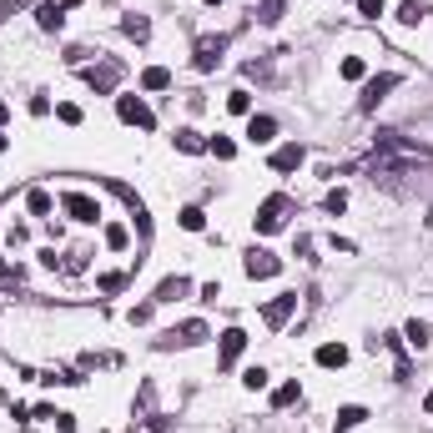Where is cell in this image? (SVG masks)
I'll list each match as a JSON object with an SVG mask.
<instances>
[{
	"mask_svg": "<svg viewBox=\"0 0 433 433\" xmlns=\"http://www.w3.org/2000/svg\"><path fill=\"white\" fill-rule=\"evenodd\" d=\"M171 141H177V151H187V157H197V151H207V141H202L197 132H177Z\"/></svg>",
	"mask_w": 433,
	"mask_h": 433,
	"instance_id": "cb8c5ba5",
	"label": "cell"
},
{
	"mask_svg": "<svg viewBox=\"0 0 433 433\" xmlns=\"http://www.w3.org/2000/svg\"><path fill=\"white\" fill-rule=\"evenodd\" d=\"M348 363V348H343V343H322L317 348V368H343Z\"/></svg>",
	"mask_w": 433,
	"mask_h": 433,
	"instance_id": "e0dca14e",
	"label": "cell"
},
{
	"mask_svg": "<svg viewBox=\"0 0 433 433\" xmlns=\"http://www.w3.org/2000/svg\"><path fill=\"white\" fill-rule=\"evenodd\" d=\"M227 111H237V116H252V91H242V86H237V91L227 96Z\"/></svg>",
	"mask_w": 433,
	"mask_h": 433,
	"instance_id": "484cf974",
	"label": "cell"
},
{
	"mask_svg": "<svg viewBox=\"0 0 433 433\" xmlns=\"http://www.w3.org/2000/svg\"><path fill=\"white\" fill-rule=\"evenodd\" d=\"M423 414H433V393H428V398H423Z\"/></svg>",
	"mask_w": 433,
	"mask_h": 433,
	"instance_id": "f35d334b",
	"label": "cell"
},
{
	"mask_svg": "<svg viewBox=\"0 0 433 433\" xmlns=\"http://www.w3.org/2000/svg\"><path fill=\"white\" fill-rule=\"evenodd\" d=\"M423 20V0H403L398 6V26H418Z\"/></svg>",
	"mask_w": 433,
	"mask_h": 433,
	"instance_id": "d4e9b609",
	"label": "cell"
},
{
	"mask_svg": "<svg viewBox=\"0 0 433 433\" xmlns=\"http://www.w3.org/2000/svg\"><path fill=\"white\" fill-rule=\"evenodd\" d=\"M297 313V292H277L267 308H262V317H267V328H288V317Z\"/></svg>",
	"mask_w": 433,
	"mask_h": 433,
	"instance_id": "30bf717a",
	"label": "cell"
},
{
	"mask_svg": "<svg viewBox=\"0 0 433 433\" xmlns=\"http://www.w3.org/2000/svg\"><path fill=\"white\" fill-rule=\"evenodd\" d=\"M166 86H171V71L166 66H146L141 71V91H166Z\"/></svg>",
	"mask_w": 433,
	"mask_h": 433,
	"instance_id": "d6986e66",
	"label": "cell"
},
{
	"mask_svg": "<svg viewBox=\"0 0 433 433\" xmlns=\"http://www.w3.org/2000/svg\"><path fill=\"white\" fill-rule=\"evenodd\" d=\"M267 378H272V373H267V368H262V363H252V368H247V373H242V383L252 388V393H257V388H267Z\"/></svg>",
	"mask_w": 433,
	"mask_h": 433,
	"instance_id": "f546056e",
	"label": "cell"
},
{
	"mask_svg": "<svg viewBox=\"0 0 433 433\" xmlns=\"http://www.w3.org/2000/svg\"><path fill=\"white\" fill-rule=\"evenodd\" d=\"M121 31L132 36V40H146V36H151V20H146V15H126V20H121Z\"/></svg>",
	"mask_w": 433,
	"mask_h": 433,
	"instance_id": "7402d4cb",
	"label": "cell"
},
{
	"mask_svg": "<svg viewBox=\"0 0 433 433\" xmlns=\"http://www.w3.org/2000/svg\"><path fill=\"white\" fill-rule=\"evenodd\" d=\"M338 76H343V81H363V61H358V56H343Z\"/></svg>",
	"mask_w": 433,
	"mask_h": 433,
	"instance_id": "1f68e13d",
	"label": "cell"
},
{
	"mask_svg": "<svg viewBox=\"0 0 433 433\" xmlns=\"http://www.w3.org/2000/svg\"><path fill=\"white\" fill-rule=\"evenodd\" d=\"M182 227H187V232H202V227H207V212H202V207H182Z\"/></svg>",
	"mask_w": 433,
	"mask_h": 433,
	"instance_id": "f1b7e54d",
	"label": "cell"
},
{
	"mask_svg": "<svg viewBox=\"0 0 433 433\" xmlns=\"http://www.w3.org/2000/svg\"><path fill=\"white\" fill-rule=\"evenodd\" d=\"M242 348H247V333H242V328H227V333H222V348H216V363L232 368L237 358H242Z\"/></svg>",
	"mask_w": 433,
	"mask_h": 433,
	"instance_id": "8fae6325",
	"label": "cell"
},
{
	"mask_svg": "<svg viewBox=\"0 0 433 433\" xmlns=\"http://www.w3.org/2000/svg\"><path fill=\"white\" fill-rule=\"evenodd\" d=\"M56 6H61V10H76V6H81V0H56Z\"/></svg>",
	"mask_w": 433,
	"mask_h": 433,
	"instance_id": "8d00e7d4",
	"label": "cell"
},
{
	"mask_svg": "<svg viewBox=\"0 0 433 433\" xmlns=\"http://www.w3.org/2000/svg\"><path fill=\"white\" fill-rule=\"evenodd\" d=\"M202 6H222V0H202Z\"/></svg>",
	"mask_w": 433,
	"mask_h": 433,
	"instance_id": "ab89813d",
	"label": "cell"
},
{
	"mask_svg": "<svg viewBox=\"0 0 433 433\" xmlns=\"http://www.w3.org/2000/svg\"><path fill=\"white\" fill-rule=\"evenodd\" d=\"M358 10H363V20H378L388 10V0H358Z\"/></svg>",
	"mask_w": 433,
	"mask_h": 433,
	"instance_id": "d590c367",
	"label": "cell"
},
{
	"mask_svg": "<svg viewBox=\"0 0 433 433\" xmlns=\"http://www.w3.org/2000/svg\"><path fill=\"white\" fill-rule=\"evenodd\" d=\"M242 272L252 277V283H262V277H277V272H283V257L267 252V247H252V252L242 257Z\"/></svg>",
	"mask_w": 433,
	"mask_h": 433,
	"instance_id": "8992f818",
	"label": "cell"
},
{
	"mask_svg": "<svg viewBox=\"0 0 433 433\" xmlns=\"http://www.w3.org/2000/svg\"><path fill=\"white\" fill-rule=\"evenodd\" d=\"M36 26L40 31H61V26H66V10H61L56 0H40V6H36Z\"/></svg>",
	"mask_w": 433,
	"mask_h": 433,
	"instance_id": "9a60e30c",
	"label": "cell"
},
{
	"mask_svg": "<svg viewBox=\"0 0 433 433\" xmlns=\"http://www.w3.org/2000/svg\"><path fill=\"white\" fill-rule=\"evenodd\" d=\"M61 212L71 216V222H101V202L96 197H86V191H66V197H61Z\"/></svg>",
	"mask_w": 433,
	"mask_h": 433,
	"instance_id": "ba28073f",
	"label": "cell"
},
{
	"mask_svg": "<svg viewBox=\"0 0 433 433\" xmlns=\"http://www.w3.org/2000/svg\"><path fill=\"white\" fill-rule=\"evenodd\" d=\"M6 116H10V106H6V101H0V126H6Z\"/></svg>",
	"mask_w": 433,
	"mask_h": 433,
	"instance_id": "74e56055",
	"label": "cell"
},
{
	"mask_svg": "<svg viewBox=\"0 0 433 433\" xmlns=\"http://www.w3.org/2000/svg\"><path fill=\"white\" fill-rule=\"evenodd\" d=\"M126 242H132V232H126L121 222H111V227H106V247H111V252H126Z\"/></svg>",
	"mask_w": 433,
	"mask_h": 433,
	"instance_id": "4316f807",
	"label": "cell"
},
{
	"mask_svg": "<svg viewBox=\"0 0 433 433\" xmlns=\"http://www.w3.org/2000/svg\"><path fill=\"white\" fill-rule=\"evenodd\" d=\"M121 76H126V66H121V61H96V66H86V71H81V81L91 86L96 96H111L116 86H121Z\"/></svg>",
	"mask_w": 433,
	"mask_h": 433,
	"instance_id": "7a4b0ae2",
	"label": "cell"
},
{
	"mask_svg": "<svg viewBox=\"0 0 433 433\" xmlns=\"http://www.w3.org/2000/svg\"><path fill=\"white\" fill-rule=\"evenodd\" d=\"M288 212H292V202L283 197V191H277V197H267L262 207H257L252 222H257V232H262V237H272V232H283V227H288Z\"/></svg>",
	"mask_w": 433,
	"mask_h": 433,
	"instance_id": "3957f363",
	"label": "cell"
},
{
	"mask_svg": "<svg viewBox=\"0 0 433 433\" xmlns=\"http://www.w3.org/2000/svg\"><path fill=\"white\" fill-rule=\"evenodd\" d=\"M56 116L66 121V126H81V106H76V101H61V106H56Z\"/></svg>",
	"mask_w": 433,
	"mask_h": 433,
	"instance_id": "836d02e7",
	"label": "cell"
},
{
	"mask_svg": "<svg viewBox=\"0 0 433 433\" xmlns=\"http://www.w3.org/2000/svg\"><path fill=\"white\" fill-rule=\"evenodd\" d=\"M207 151H216V162H232V157H237V146H232L227 136H212V141H207Z\"/></svg>",
	"mask_w": 433,
	"mask_h": 433,
	"instance_id": "d6a6232c",
	"label": "cell"
},
{
	"mask_svg": "<svg viewBox=\"0 0 433 433\" xmlns=\"http://www.w3.org/2000/svg\"><path fill=\"white\" fill-rule=\"evenodd\" d=\"M51 207H56V202H51V191H40V187H31V191H26V212H31V216H51Z\"/></svg>",
	"mask_w": 433,
	"mask_h": 433,
	"instance_id": "ffe728a7",
	"label": "cell"
},
{
	"mask_svg": "<svg viewBox=\"0 0 433 433\" xmlns=\"http://www.w3.org/2000/svg\"><path fill=\"white\" fill-rule=\"evenodd\" d=\"M227 46H232L227 36H202L197 51H191V66H197V71H216V66H222V56H227Z\"/></svg>",
	"mask_w": 433,
	"mask_h": 433,
	"instance_id": "277c9868",
	"label": "cell"
},
{
	"mask_svg": "<svg viewBox=\"0 0 433 433\" xmlns=\"http://www.w3.org/2000/svg\"><path fill=\"white\" fill-rule=\"evenodd\" d=\"M428 338H433V328H428V322H418V317L403 328V343H408V348H418V353L428 348Z\"/></svg>",
	"mask_w": 433,
	"mask_h": 433,
	"instance_id": "2e32d148",
	"label": "cell"
},
{
	"mask_svg": "<svg viewBox=\"0 0 433 433\" xmlns=\"http://www.w3.org/2000/svg\"><path fill=\"white\" fill-rule=\"evenodd\" d=\"M212 333H207V322H197V317H191V322H182V328H171L166 338H162V348H171V343H182V348H197V343H207Z\"/></svg>",
	"mask_w": 433,
	"mask_h": 433,
	"instance_id": "9c48e42d",
	"label": "cell"
},
{
	"mask_svg": "<svg viewBox=\"0 0 433 433\" xmlns=\"http://www.w3.org/2000/svg\"><path fill=\"white\" fill-rule=\"evenodd\" d=\"M418 162H433V151H428V146L408 141V136H398V132H378L373 171H408V166H418Z\"/></svg>",
	"mask_w": 433,
	"mask_h": 433,
	"instance_id": "6da1fadb",
	"label": "cell"
},
{
	"mask_svg": "<svg viewBox=\"0 0 433 433\" xmlns=\"http://www.w3.org/2000/svg\"><path fill=\"white\" fill-rule=\"evenodd\" d=\"M96 288H101L106 297H116V292L126 288V272H101V277H96Z\"/></svg>",
	"mask_w": 433,
	"mask_h": 433,
	"instance_id": "83f0119b",
	"label": "cell"
},
{
	"mask_svg": "<svg viewBox=\"0 0 433 433\" xmlns=\"http://www.w3.org/2000/svg\"><path fill=\"white\" fill-rule=\"evenodd\" d=\"M116 116L126 126H141V132H157V116H151V106L141 96H116Z\"/></svg>",
	"mask_w": 433,
	"mask_h": 433,
	"instance_id": "52a82bcc",
	"label": "cell"
},
{
	"mask_svg": "<svg viewBox=\"0 0 433 433\" xmlns=\"http://www.w3.org/2000/svg\"><path fill=\"white\" fill-rule=\"evenodd\" d=\"M302 162H308V151H302L297 141H288V146H277V151H272V171H297Z\"/></svg>",
	"mask_w": 433,
	"mask_h": 433,
	"instance_id": "7c38bea8",
	"label": "cell"
},
{
	"mask_svg": "<svg viewBox=\"0 0 433 433\" xmlns=\"http://www.w3.org/2000/svg\"><path fill=\"white\" fill-rule=\"evenodd\" d=\"M187 292H191V283H187L182 272H171V277H162V283H157V297H151V302H177V297H187Z\"/></svg>",
	"mask_w": 433,
	"mask_h": 433,
	"instance_id": "5bb4252c",
	"label": "cell"
},
{
	"mask_svg": "<svg viewBox=\"0 0 433 433\" xmlns=\"http://www.w3.org/2000/svg\"><path fill=\"white\" fill-rule=\"evenodd\" d=\"M368 418V408H358V403H348V408H338V418H333V428L338 433H348V428H358Z\"/></svg>",
	"mask_w": 433,
	"mask_h": 433,
	"instance_id": "ac0fdd59",
	"label": "cell"
},
{
	"mask_svg": "<svg viewBox=\"0 0 433 433\" xmlns=\"http://www.w3.org/2000/svg\"><path fill=\"white\" fill-rule=\"evenodd\" d=\"M297 393H302V388H297V378H288L283 388H272V408H288V403H297Z\"/></svg>",
	"mask_w": 433,
	"mask_h": 433,
	"instance_id": "603a6c76",
	"label": "cell"
},
{
	"mask_svg": "<svg viewBox=\"0 0 433 433\" xmlns=\"http://www.w3.org/2000/svg\"><path fill=\"white\" fill-rule=\"evenodd\" d=\"M257 20H262V26H277V20H283V0H257V10H252Z\"/></svg>",
	"mask_w": 433,
	"mask_h": 433,
	"instance_id": "44dd1931",
	"label": "cell"
},
{
	"mask_svg": "<svg viewBox=\"0 0 433 433\" xmlns=\"http://www.w3.org/2000/svg\"><path fill=\"white\" fill-rule=\"evenodd\" d=\"M0 288H6V292H15V288H20V267L0 262Z\"/></svg>",
	"mask_w": 433,
	"mask_h": 433,
	"instance_id": "e575fe53",
	"label": "cell"
},
{
	"mask_svg": "<svg viewBox=\"0 0 433 433\" xmlns=\"http://www.w3.org/2000/svg\"><path fill=\"white\" fill-rule=\"evenodd\" d=\"M322 207H328L333 216H343V212H348V191H343V187H338V191H328V197H322Z\"/></svg>",
	"mask_w": 433,
	"mask_h": 433,
	"instance_id": "4dcf8cb0",
	"label": "cell"
},
{
	"mask_svg": "<svg viewBox=\"0 0 433 433\" xmlns=\"http://www.w3.org/2000/svg\"><path fill=\"white\" fill-rule=\"evenodd\" d=\"M388 91H398V76H393V71H383V76H373V81H363L358 111H378V106L388 101Z\"/></svg>",
	"mask_w": 433,
	"mask_h": 433,
	"instance_id": "5b68a950",
	"label": "cell"
},
{
	"mask_svg": "<svg viewBox=\"0 0 433 433\" xmlns=\"http://www.w3.org/2000/svg\"><path fill=\"white\" fill-rule=\"evenodd\" d=\"M272 136H277V121H272V116H257V111H252V116H247V141H252V146H267Z\"/></svg>",
	"mask_w": 433,
	"mask_h": 433,
	"instance_id": "4fadbf2b",
	"label": "cell"
}]
</instances>
